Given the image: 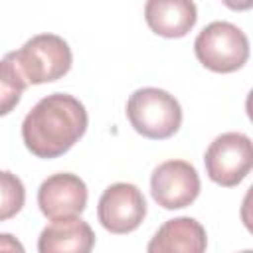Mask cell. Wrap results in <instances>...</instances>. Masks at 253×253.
<instances>
[{"label": "cell", "mask_w": 253, "mask_h": 253, "mask_svg": "<svg viewBox=\"0 0 253 253\" xmlns=\"http://www.w3.org/2000/svg\"><path fill=\"white\" fill-rule=\"evenodd\" d=\"M200 176L188 160H166L152 170L150 194L164 210H182L200 196Z\"/></svg>", "instance_id": "obj_7"}, {"label": "cell", "mask_w": 253, "mask_h": 253, "mask_svg": "<svg viewBox=\"0 0 253 253\" xmlns=\"http://www.w3.org/2000/svg\"><path fill=\"white\" fill-rule=\"evenodd\" d=\"M93 247L95 233L79 215L53 219L38 237V253H91Z\"/></svg>", "instance_id": "obj_10"}, {"label": "cell", "mask_w": 253, "mask_h": 253, "mask_svg": "<svg viewBox=\"0 0 253 253\" xmlns=\"http://www.w3.org/2000/svg\"><path fill=\"white\" fill-rule=\"evenodd\" d=\"M148 28L162 38H184L198 20V8L190 0H148L144 4Z\"/></svg>", "instance_id": "obj_11"}, {"label": "cell", "mask_w": 253, "mask_h": 253, "mask_svg": "<svg viewBox=\"0 0 253 253\" xmlns=\"http://www.w3.org/2000/svg\"><path fill=\"white\" fill-rule=\"evenodd\" d=\"M239 253H253L251 249H245V251H239Z\"/></svg>", "instance_id": "obj_15"}, {"label": "cell", "mask_w": 253, "mask_h": 253, "mask_svg": "<svg viewBox=\"0 0 253 253\" xmlns=\"http://www.w3.org/2000/svg\"><path fill=\"white\" fill-rule=\"evenodd\" d=\"M126 119L130 126L144 138L164 140L178 132L182 125V107L168 91L158 87H142L128 97Z\"/></svg>", "instance_id": "obj_3"}, {"label": "cell", "mask_w": 253, "mask_h": 253, "mask_svg": "<svg viewBox=\"0 0 253 253\" xmlns=\"http://www.w3.org/2000/svg\"><path fill=\"white\" fill-rule=\"evenodd\" d=\"M97 217L101 225L115 235L130 233L146 217V200L138 186L130 182L111 184L99 198Z\"/></svg>", "instance_id": "obj_6"}, {"label": "cell", "mask_w": 253, "mask_h": 253, "mask_svg": "<svg viewBox=\"0 0 253 253\" xmlns=\"http://www.w3.org/2000/svg\"><path fill=\"white\" fill-rule=\"evenodd\" d=\"M0 253H26V249L12 233H0Z\"/></svg>", "instance_id": "obj_14"}, {"label": "cell", "mask_w": 253, "mask_h": 253, "mask_svg": "<svg viewBox=\"0 0 253 253\" xmlns=\"http://www.w3.org/2000/svg\"><path fill=\"white\" fill-rule=\"evenodd\" d=\"M87 186L71 172L47 176L38 188V206L47 219L77 217L87 206Z\"/></svg>", "instance_id": "obj_8"}, {"label": "cell", "mask_w": 253, "mask_h": 253, "mask_svg": "<svg viewBox=\"0 0 253 253\" xmlns=\"http://www.w3.org/2000/svg\"><path fill=\"white\" fill-rule=\"evenodd\" d=\"M89 117L85 105L69 93L42 97L22 121V140L38 158H57L65 154L87 130Z\"/></svg>", "instance_id": "obj_1"}, {"label": "cell", "mask_w": 253, "mask_h": 253, "mask_svg": "<svg viewBox=\"0 0 253 253\" xmlns=\"http://www.w3.org/2000/svg\"><path fill=\"white\" fill-rule=\"evenodd\" d=\"M208 235L204 225L188 215L164 221L146 245V253H206Z\"/></svg>", "instance_id": "obj_9"}, {"label": "cell", "mask_w": 253, "mask_h": 253, "mask_svg": "<svg viewBox=\"0 0 253 253\" xmlns=\"http://www.w3.org/2000/svg\"><path fill=\"white\" fill-rule=\"evenodd\" d=\"M28 85H42L69 73L73 53L69 43L57 34H38L16 51L6 53Z\"/></svg>", "instance_id": "obj_2"}, {"label": "cell", "mask_w": 253, "mask_h": 253, "mask_svg": "<svg viewBox=\"0 0 253 253\" xmlns=\"http://www.w3.org/2000/svg\"><path fill=\"white\" fill-rule=\"evenodd\" d=\"M26 87V79L20 75L16 65L4 55V59H0V117L10 115L18 107Z\"/></svg>", "instance_id": "obj_12"}, {"label": "cell", "mask_w": 253, "mask_h": 253, "mask_svg": "<svg viewBox=\"0 0 253 253\" xmlns=\"http://www.w3.org/2000/svg\"><path fill=\"white\" fill-rule=\"evenodd\" d=\"M194 53L206 69L213 73H233L249 59V40L239 26L215 20L196 36Z\"/></svg>", "instance_id": "obj_4"}, {"label": "cell", "mask_w": 253, "mask_h": 253, "mask_svg": "<svg viewBox=\"0 0 253 253\" xmlns=\"http://www.w3.org/2000/svg\"><path fill=\"white\" fill-rule=\"evenodd\" d=\"M26 204V188L22 180L8 172L0 170V221L12 219Z\"/></svg>", "instance_id": "obj_13"}, {"label": "cell", "mask_w": 253, "mask_h": 253, "mask_svg": "<svg viewBox=\"0 0 253 253\" xmlns=\"http://www.w3.org/2000/svg\"><path fill=\"white\" fill-rule=\"evenodd\" d=\"M204 164L211 182L233 188L243 182L253 168V142L245 132H223L206 148Z\"/></svg>", "instance_id": "obj_5"}]
</instances>
